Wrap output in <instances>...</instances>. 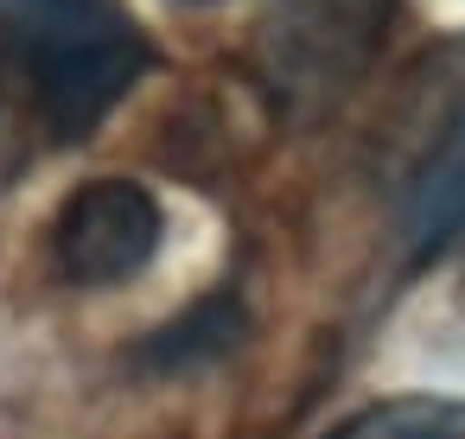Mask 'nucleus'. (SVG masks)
Here are the masks:
<instances>
[{
    "label": "nucleus",
    "mask_w": 465,
    "mask_h": 439,
    "mask_svg": "<svg viewBox=\"0 0 465 439\" xmlns=\"http://www.w3.org/2000/svg\"><path fill=\"white\" fill-rule=\"evenodd\" d=\"M0 52L26 71L58 141L96 134L147 71V45L115 0H0Z\"/></svg>",
    "instance_id": "nucleus-1"
},
{
    "label": "nucleus",
    "mask_w": 465,
    "mask_h": 439,
    "mask_svg": "<svg viewBox=\"0 0 465 439\" xmlns=\"http://www.w3.org/2000/svg\"><path fill=\"white\" fill-rule=\"evenodd\" d=\"M242 331V312L230 306V299H211V306H198L192 318H179V325H166L153 344H147V363H166V369H185V363H198V356H211V350H223L230 337Z\"/></svg>",
    "instance_id": "nucleus-6"
},
{
    "label": "nucleus",
    "mask_w": 465,
    "mask_h": 439,
    "mask_svg": "<svg viewBox=\"0 0 465 439\" xmlns=\"http://www.w3.org/2000/svg\"><path fill=\"white\" fill-rule=\"evenodd\" d=\"M160 236H166V217L147 185L96 179L64 198L58 223H52V261L77 287H115L160 255Z\"/></svg>",
    "instance_id": "nucleus-3"
},
{
    "label": "nucleus",
    "mask_w": 465,
    "mask_h": 439,
    "mask_svg": "<svg viewBox=\"0 0 465 439\" xmlns=\"http://www.w3.org/2000/svg\"><path fill=\"white\" fill-rule=\"evenodd\" d=\"M389 20L395 0H262V90L287 115H325L338 96L357 90V77L382 52Z\"/></svg>",
    "instance_id": "nucleus-2"
},
{
    "label": "nucleus",
    "mask_w": 465,
    "mask_h": 439,
    "mask_svg": "<svg viewBox=\"0 0 465 439\" xmlns=\"http://www.w3.org/2000/svg\"><path fill=\"white\" fill-rule=\"evenodd\" d=\"M420 90V153L408 160L401 223L420 249H440L452 229H465V39L427 64Z\"/></svg>",
    "instance_id": "nucleus-4"
},
{
    "label": "nucleus",
    "mask_w": 465,
    "mask_h": 439,
    "mask_svg": "<svg viewBox=\"0 0 465 439\" xmlns=\"http://www.w3.org/2000/svg\"><path fill=\"white\" fill-rule=\"evenodd\" d=\"M325 439H465V401L446 395H395L338 420Z\"/></svg>",
    "instance_id": "nucleus-5"
},
{
    "label": "nucleus",
    "mask_w": 465,
    "mask_h": 439,
    "mask_svg": "<svg viewBox=\"0 0 465 439\" xmlns=\"http://www.w3.org/2000/svg\"><path fill=\"white\" fill-rule=\"evenodd\" d=\"M0 90H7V52H0Z\"/></svg>",
    "instance_id": "nucleus-7"
}]
</instances>
